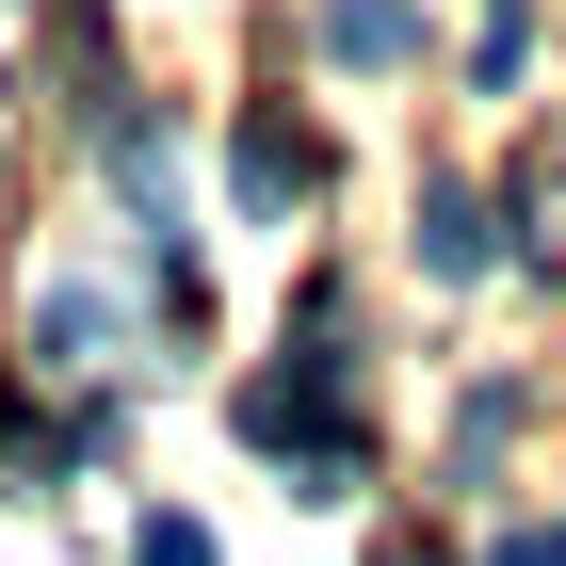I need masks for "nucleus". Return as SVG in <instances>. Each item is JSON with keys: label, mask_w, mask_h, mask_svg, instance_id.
Segmentation results:
<instances>
[{"label": "nucleus", "mask_w": 566, "mask_h": 566, "mask_svg": "<svg viewBox=\"0 0 566 566\" xmlns=\"http://www.w3.org/2000/svg\"><path fill=\"white\" fill-rule=\"evenodd\" d=\"M243 437H260V453H292V470L324 485V502H340V485L373 470V437L340 421V356H307V373H260V389H243Z\"/></svg>", "instance_id": "1"}, {"label": "nucleus", "mask_w": 566, "mask_h": 566, "mask_svg": "<svg viewBox=\"0 0 566 566\" xmlns=\"http://www.w3.org/2000/svg\"><path fill=\"white\" fill-rule=\"evenodd\" d=\"M405 49H421L405 0H324V65H405Z\"/></svg>", "instance_id": "2"}, {"label": "nucleus", "mask_w": 566, "mask_h": 566, "mask_svg": "<svg viewBox=\"0 0 566 566\" xmlns=\"http://www.w3.org/2000/svg\"><path fill=\"white\" fill-rule=\"evenodd\" d=\"M307 178H324V146H307V130H275V114H260V130H243V211H292Z\"/></svg>", "instance_id": "3"}, {"label": "nucleus", "mask_w": 566, "mask_h": 566, "mask_svg": "<svg viewBox=\"0 0 566 566\" xmlns=\"http://www.w3.org/2000/svg\"><path fill=\"white\" fill-rule=\"evenodd\" d=\"M421 275H485V211L453 178H421Z\"/></svg>", "instance_id": "4"}, {"label": "nucleus", "mask_w": 566, "mask_h": 566, "mask_svg": "<svg viewBox=\"0 0 566 566\" xmlns=\"http://www.w3.org/2000/svg\"><path fill=\"white\" fill-rule=\"evenodd\" d=\"M33 340H49V356H97V340H114V307H97V292H33Z\"/></svg>", "instance_id": "5"}, {"label": "nucleus", "mask_w": 566, "mask_h": 566, "mask_svg": "<svg viewBox=\"0 0 566 566\" xmlns=\"http://www.w3.org/2000/svg\"><path fill=\"white\" fill-rule=\"evenodd\" d=\"M130 566H211V534H195V518H146V534H130Z\"/></svg>", "instance_id": "6"}, {"label": "nucleus", "mask_w": 566, "mask_h": 566, "mask_svg": "<svg viewBox=\"0 0 566 566\" xmlns=\"http://www.w3.org/2000/svg\"><path fill=\"white\" fill-rule=\"evenodd\" d=\"M518 17H534V0H485V49H470L485 82H518Z\"/></svg>", "instance_id": "7"}, {"label": "nucleus", "mask_w": 566, "mask_h": 566, "mask_svg": "<svg viewBox=\"0 0 566 566\" xmlns=\"http://www.w3.org/2000/svg\"><path fill=\"white\" fill-rule=\"evenodd\" d=\"M485 566H566V518H534V534H502Z\"/></svg>", "instance_id": "8"}]
</instances>
